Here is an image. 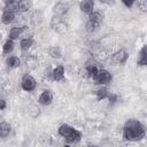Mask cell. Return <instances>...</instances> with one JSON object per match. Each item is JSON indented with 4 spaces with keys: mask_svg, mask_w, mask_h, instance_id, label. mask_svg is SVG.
Returning a JSON list of instances; mask_svg holds the SVG:
<instances>
[{
    "mask_svg": "<svg viewBox=\"0 0 147 147\" xmlns=\"http://www.w3.org/2000/svg\"><path fill=\"white\" fill-rule=\"evenodd\" d=\"M146 129L137 119H129L123 126V137L129 141H139L145 138Z\"/></svg>",
    "mask_w": 147,
    "mask_h": 147,
    "instance_id": "1",
    "label": "cell"
},
{
    "mask_svg": "<svg viewBox=\"0 0 147 147\" xmlns=\"http://www.w3.org/2000/svg\"><path fill=\"white\" fill-rule=\"evenodd\" d=\"M59 134L61 137H63L68 142H78L82 139V132L74 129L72 126L68 125V124H62L60 125L59 130H57Z\"/></svg>",
    "mask_w": 147,
    "mask_h": 147,
    "instance_id": "2",
    "label": "cell"
},
{
    "mask_svg": "<svg viewBox=\"0 0 147 147\" xmlns=\"http://www.w3.org/2000/svg\"><path fill=\"white\" fill-rule=\"evenodd\" d=\"M102 14L100 11H96V10H93L90 15H88V21H87V24H86V30L88 32H93L95 31L100 24L102 23Z\"/></svg>",
    "mask_w": 147,
    "mask_h": 147,
    "instance_id": "3",
    "label": "cell"
},
{
    "mask_svg": "<svg viewBox=\"0 0 147 147\" xmlns=\"http://www.w3.org/2000/svg\"><path fill=\"white\" fill-rule=\"evenodd\" d=\"M51 25L53 28L54 31H56L57 33H65L67 30H68V24L62 20V17L60 16H55L53 17L52 22H51Z\"/></svg>",
    "mask_w": 147,
    "mask_h": 147,
    "instance_id": "4",
    "label": "cell"
},
{
    "mask_svg": "<svg viewBox=\"0 0 147 147\" xmlns=\"http://www.w3.org/2000/svg\"><path fill=\"white\" fill-rule=\"evenodd\" d=\"M111 78H113V77H111V74H110L109 71L103 70V69H99V70H98V74L95 75V77H94L93 79H94V82H95L96 84H99V85H106V84L110 83Z\"/></svg>",
    "mask_w": 147,
    "mask_h": 147,
    "instance_id": "5",
    "label": "cell"
},
{
    "mask_svg": "<svg viewBox=\"0 0 147 147\" xmlns=\"http://www.w3.org/2000/svg\"><path fill=\"white\" fill-rule=\"evenodd\" d=\"M21 85H22V88H23L24 91H26V92H31V91H33V90L36 88L37 83H36V79H34L32 76L26 75V76L23 77Z\"/></svg>",
    "mask_w": 147,
    "mask_h": 147,
    "instance_id": "6",
    "label": "cell"
},
{
    "mask_svg": "<svg viewBox=\"0 0 147 147\" xmlns=\"http://www.w3.org/2000/svg\"><path fill=\"white\" fill-rule=\"evenodd\" d=\"M52 101H53V93L49 90L42 91V93L38 98V102L42 106H48V105L52 103Z\"/></svg>",
    "mask_w": 147,
    "mask_h": 147,
    "instance_id": "7",
    "label": "cell"
},
{
    "mask_svg": "<svg viewBox=\"0 0 147 147\" xmlns=\"http://www.w3.org/2000/svg\"><path fill=\"white\" fill-rule=\"evenodd\" d=\"M127 57H129V54H127V52L125 49H119V51H117V52H115L113 54V61L115 63H118V64L125 63Z\"/></svg>",
    "mask_w": 147,
    "mask_h": 147,
    "instance_id": "8",
    "label": "cell"
},
{
    "mask_svg": "<svg viewBox=\"0 0 147 147\" xmlns=\"http://www.w3.org/2000/svg\"><path fill=\"white\" fill-rule=\"evenodd\" d=\"M79 8H80L82 11L90 15L94 10V2L91 1V0H83V1L79 2Z\"/></svg>",
    "mask_w": 147,
    "mask_h": 147,
    "instance_id": "9",
    "label": "cell"
},
{
    "mask_svg": "<svg viewBox=\"0 0 147 147\" xmlns=\"http://www.w3.org/2000/svg\"><path fill=\"white\" fill-rule=\"evenodd\" d=\"M52 79L56 82H62L64 79V68L62 65H59L52 70Z\"/></svg>",
    "mask_w": 147,
    "mask_h": 147,
    "instance_id": "10",
    "label": "cell"
},
{
    "mask_svg": "<svg viewBox=\"0 0 147 147\" xmlns=\"http://www.w3.org/2000/svg\"><path fill=\"white\" fill-rule=\"evenodd\" d=\"M68 8H69V6H68V3L67 2H57L55 6H54V14H56V16H62L63 14H65L67 13V10H68Z\"/></svg>",
    "mask_w": 147,
    "mask_h": 147,
    "instance_id": "11",
    "label": "cell"
},
{
    "mask_svg": "<svg viewBox=\"0 0 147 147\" xmlns=\"http://www.w3.org/2000/svg\"><path fill=\"white\" fill-rule=\"evenodd\" d=\"M14 21H15V13L8 11V10H3L2 15H1V22L3 24H10Z\"/></svg>",
    "mask_w": 147,
    "mask_h": 147,
    "instance_id": "12",
    "label": "cell"
},
{
    "mask_svg": "<svg viewBox=\"0 0 147 147\" xmlns=\"http://www.w3.org/2000/svg\"><path fill=\"white\" fill-rule=\"evenodd\" d=\"M11 132V126L7 122H0V138H7Z\"/></svg>",
    "mask_w": 147,
    "mask_h": 147,
    "instance_id": "13",
    "label": "cell"
},
{
    "mask_svg": "<svg viewBox=\"0 0 147 147\" xmlns=\"http://www.w3.org/2000/svg\"><path fill=\"white\" fill-rule=\"evenodd\" d=\"M138 65H146L147 64V52H146V46H142V48L139 52V56L137 60Z\"/></svg>",
    "mask_w": 147,
    "mask_h": 147,
    "instance_id": "14",
    "label": "cell"
},
{
    "mask_svg": "<svg viewBox=\"0 0 147 147\" xmlns=\"http://www.w3.org/2000/svg\"><path fill=\"white\" fill-rule=\"evenodd\" d=\"M24 28L25 26H22V28H11L10 29V31H9V34H8V39H10V40H15V39H17L21 34H22V32H23V30H24Z\"/></svg>",
    "mask_w": 147,
    "mask_h": 147,
    "instance_id": "15",
    "label": "cell"
},
{
    "mask_svg": "<svg viewBox=\"0 0 147 147\" xmlns=\"http://www.w3.org/2000/svg\"><path fill=\"white\" fill-rule=\"evenodd\" d=\"M48 54H49V56L53 57V59H61V57H62V51H61V48L57 47V46L51 47L49 51H48Z\"/></svg>",
    "mask_w": 147,
    "mask_h": 147,
    "instance_id": "16",
    "label": "cell"
},
{
    "mask_svg": "<svg viewBox=\"0 0 147 147\" xmlns=\"http://www.w3.org/2000/svg\"><path fill=\"white\" fill-rule=\"evenodd\" d=\"M5 10L8 11H18V1H6L5 2Z\"/></svg>",
    "mask_w": 147,
    "mask_h": 147,
    "instance_id": "17",
    "label": "cell"
},
{
    "mask_svg": "<svg viewBox=\"0 0 147 147\" xmlns=\"http://www.w3.org/2000/svg\"><path fill=\"white\" fill-rule=\"evenodd\" d=\"M32 44H33V40L31 38H24V39H22L20 41V47H21V49L23 52H26L28 49H30Z\"/></svg>",
    "mask_w": 147,
    "mask_h": 147,
    "instance_id": "18",
    "label": "cell"
},
{
    "mask_svg": "<svg viewBox=\"0 0 147 147\" xmlns=\"http://www.w3.org/2000/svg\"><path fill=\"white\" fill-rule=\"evenodd\" d=\"M6 63H7V65L9 67V68H17V67H20V64H21V60L17 57V56H9L8 59H7V61H6Z\"/></svg>",
    "mask_w": 147,
    "mask_h": 147,
    "instance_id": "19",
    "label": "cell"
},
{
    "mask_svg": "<svg viewBox=\"0 0 147 147\" xmlns=\"http://www.w3.org/2000/svg\"><path fill=\"white\" fill-rule=\"evenodd\" d=\"M13 49H14V41L10 40V39H7L6 42H5L3 46H2V52H3V54H9Z\"/></svg>",
    "mask_w": 147,
    "mask_h": 147,
    "instance_id": "20",
    "label": "cell"
},
{
    "mask_svg": "<svg viewBox=\"0 0 147 147\" xmlns=\"http://www.w3.org/2000/svg\"><path fill=\"white\" fill-rule=\"evenodd\" d=\"M31 5L32 3L30 1H26V0L18 1V11H26V10H29Z\"/></svg>",
    "mask_w": 147,
    "mask_h": 147,
    "instance_id": "21",
    "label": "cell"
},
{
    "mask_svg": "<svg viewBox=\"0 0 147 147\" xmlns=\"http://www.w3.org/2000/svg\"><path fill=\"white\" fill-rule=\"evenodd\" d=\"M109 95V92L106 87H101L100 90L96 91V98L98 100H103V99H107Z\"/></svg>",
    "mask_w": 147,
    "mask_h": 147,
    "instance_id": "22",
    "label": "cell"
},
{
    "mask_svg": "<svg viewBox=\"0 0 147 147\" xmlns=\"http://www.w3.org/2000/svg\"><path fill=\"white\" fill-rule=\"evenodd\" d=\"M98 70H99V68H98L95 64H90V65L86 67V72H87L88 76L92 77V78L95 77V75L98 74Z\"/></svg>",
    "mask_w": 147,
    "mask_h": 147,
    "instance_id": "23",
    "label": "cell"
},
{
    "mask_svg": "<svg viewBox=\"0 0 147 147\" xmlns=\"http://www.w3.org/2000/svg\"><path fill=\"white\" fill-rule=\"evenodd\" d=\"M138 6L142 11H145L147 9V1H145V0L144 1H138Z\"/></svg>",
    "mask_w": 147,
    "mask_h": 147,
    "instance_id": "24",
    "label": "cell"
},
{
    "mask_svg": "<svg viewBox=\"0 0 147 147\" xmlns=\"http://www.w3.org/2000/svg\"><path fill=\"white\" fill-rule=\"evenodd\" d=\"M108 100H109V102H111V103H114L116 100H117V96H116V94H113V93H109V95H108V98H107Z\"/></svg>",
    "mask_w": 147,
    "mask_h": 147,
    "instance_id": "25",
    "label": "cell"
},
{
    "mask_svg": "<svg viewBox=\"0 0 147 147\" xmlns=\"http://www.w3.org/2000/svg\"><path fill=\"white\" fill-rule=\"evenodd\" d=\"M7 107V103H6V101L3 100V99H0V109L2 110V109H5Z\"/></svg>",
    "mask_w": 147,
    "mask_h": 147,
    "instance_id": "26",
    "label": "cell"
},
{
    "mask_svg": "<svg viewBox=\"0 0 147 147\" xmlns=\"http://www.w3.org/2000/svg\"><path fill=\"white\" fill-rule=\"evenodd\" d=\"M123 3H124L126 7H131V6L134 3V1H125V0H123Z\"/></svg>",
    "mask_w": 147,
    "mask_h": 147,
    "instance_id": "27",
    "label": "cell"
},
{
    "mask_svg": "<svg viewBox=\"0 0 147 147\" xmlns=\"http://www.w3.org/2000/svg\"><path fill=\"white\" fill-rule=\"evenodd\" d=\"M88 147H94V146H88Z\"/></svg>",
    "mask_w": 147,
    "mask_h": 147,
    "instance_id": "28",
    "label": "cell"
}]
</instances>
